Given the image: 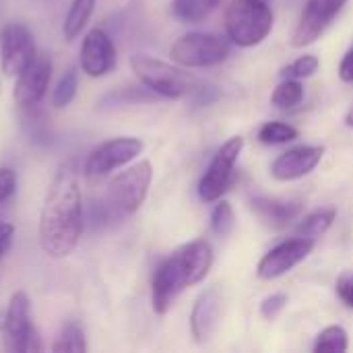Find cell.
Here are the masks:
<instances>
[{
	"label": "cell",
	"mask_w": 353,
	"mask_h": 353,
	"mask_svg": "<svg viewBox=\"0 0 353 353\" xmlns=\"http://www.w3.org/2000/svg\"><path fill=\"white\" fill-rule=\"evenodd\" d=\"M345 2L347 0H308L292 33V46L304 48L314 43L341 12Z\"/></svg>",
	"instance_id": "cell-13"
},
{
	"label": "cell",
	"mask_w": 353,
	"mask_h": 353,
	"mask_svg": "<svg viewBox=\"0 0 353 353\" xmlns=\"http://www.w3.org/2000/svg\"><path fill=\"white\" fill-rule=\"evenodd\" d=\"M77 89H79V70L77 66H68L52 91V105L58 110L70 105L77 95Z\"/></svg>",
	"instance_id": "cell-27"
},
{
	"label": "cell",
	"mask_w": 353,
	"mask_h": 353,
	"mask_svg": "<svg viewBox=\"0 0 353 353\" xmlns=\"http://www.w3.org/2000/svg\"><path fill=\"white\" fill-rule=\"evenodd\" d=\"M232 54L230 41L203 31H192L178 37L170 48V58L174 64L184 68H209L225 62Z\"/></svg>",
	"instance_id": "cell-5"
},
{
	"label": "cell",
	"mask_w": 353,
	"mask_h": 353,
	"mask_svg": "<svg viewBox=\"0 0 353 353\" xmlns=\"http://www.w3.org/2000/svg\"><path fill=\"white\" fill-rule=\"evenodd\" d=\"M143 151V141L137 137H116L97 145L85 159L87 178H103L130 161H134Z\"/></svg>",
	"instance_id": "cell-9"
},
{
	"label": "cell",
	"mask_w": 353,
	"mask_h": 353,
	"mask_svg": "<svg viewBox=\"0 0 353 353\" xmlns=\"http://www.w3.org/2000/svg\"><path fill=\"white\" fill-rule=\"evenodd\" d=\"M17 190V172L12 168H0V205H4Z\"/></svg>",
	"instance_id": "cell-33"
},
{
	"label": "cell",
	"mask_w": 353,
	"mask_h": 353,
	"mask_svg": "<svg viewBox=\"0 0 353 353\" xmlns=\"http://www.w3.org/2000/svg\"><path fill=\"white\" fill-rule=\"evenodd\" d=\"M4 325H6V310L0 308V333L4 331Z\"/></svg>",
	"instance_id": "cell-36"
},
{
	"label": "cell",
	"mask_w": 353,
	"mask_h": 353,
	"mask_svg": "<svg viewBox=\"0 0 353 353\" xmlns=\"http://www.w3.org/2000/svg\"><path fill=\"white\" fill-rule=\"evenodd\" d=\"M325 155V147L321 145H300L288 149L271 163V176L279 182H292L308 176Z\"/></svg>",
	"instance_id": "cell-15"
},
{
	"label": "cell",
	"mask_w": 353,
	"mask_h": 353,
	"mask_svg": "<svg viewBox=\"0 0 353 353\" xmlns=\"http://www.w3.org/2000/svg\"><path fill=\"white\" fill-rule=\"evenodd\" d=\"M221 304L223 298L217 288H209L196 298L190 312V333L196 343H207L215 333L221 316Z\"/></svg>",
	"instance_id": "cell-16"
},
{
	"label": "cell",
	"mask_w": 353,
	"mask_h": 353,
	"mask_svg": "<svg viewBox=\"0 0 353 353\" xmlns=\"http://www.w3.org/2000/svg\"><path fill=\"white\" fill-rule=\"evenodd\" d=\"M339 77L343 83H353V46L345 52L339 64Z\"/></svg>",
	"instance_id": "cell-35"
},
{
	"label": "cell",
	"mask_w": 353,
	"mask_h": 353,
	"mask_svg": "<svg viewBox=\"0 0 353 353\" xmlns=\"http://www.w3.org/2000/svg\"><path fill=\"white\" fill-rule=\"evenodd\" d=\"M242 149H244V139L232 137L215 151L209 168L199 180V199L203 203H217L232 188L236 178V163Z\"/></svg>",
	"instance_id": "cell-7"
},
{
	"label": "cell",
	"mask_w": 353,
	"mask_h": 353,
	"mask_svg": "<svg viewBox=\"0 0 353 353\" xmlns=\"http://www.w3.org/2000/svg\"><path fill=\"white\" fill-rule=\"evenodd\" d=\"M298 137H300V130L288 122H281V120L265 122L259 128V141L263 145H288V143L296 141Z\"/></svg>",
	"instance_id": "cell-25"
},
{
	"label": "cell",
	"mask_w": 353,
	"mask_h": 353,
	"mask_svg": "<svg viewBox=\"0 0 353 353\" xmlns=\"http://www.w3.org/2000/svg\"><path fill=\"white\" fill-rule=\"evenodd\" d=\"M93 8H95V0H72L68 14L64 19V25H62V33L66 41H72L81 35V31L87 27L93 14Z\"/></svg>",
	"instance_id": "cell-22"
},
{
	"label": "cell",
	"mask_w": 353,
	"mask_h": 353,
	"mask_svg": "<svg viewBox=\"0 0 353 353\" xmlns=\"http://www.w3.org/2000/svg\"><path fill=\"white\" fill-rule=\"evenodd\" d=\"M345 124H347V126H353V105L350 108L347 116H345Z\"/></svg>",
	"instance_id": "cell-37"
},
{
	"label": "cell",
	"mask_w": 353,
	"mask_h": 353,
	"mask_svg": "<svg viewBox=\"0 0 353 353\" xmlns=\"http://www.w3.org/2000/svg\"><path fill=\"white\" fill-rule=\"evenodd\" d=\"M116 219L105 203V199H91L87 205H85V228H89L91 232H97V230H103L108 225H112Z\"/></svg>",
	"instance_id": "cell-28"
},
{
	"label": "cell",
	"mask_w": 353,
	"mask_h": 353,
	"mask_svg": "<svg viewBox=\"0 0 353 353\" xmlns=\"http://www.w3.org/2000/svg\"><path fill=\"white\" fill-rule=\"evenodd\" d=\"M236 228V213L234 207L228 201H217L213 213H211V230L217 238H228Z\"/></svg>",
	"instance_id": "cell-29"
},
{
	"label": "cell",
	"mask_w": 353,
	"mask_h": 353,
	"mask_svg": "<svg viewBox=\"0 0 353 353\" xmlns=\"http://www.w3.org/2000/svg\"><path fill=\"white\" fill-rule=\"evenodd\" d=\"M302 101H304V85L298 79H283L271 95V103L277 110H294Z\"/></svg>",
	"instance_id": "cell-24"
},
{
	"label": "cell",
	"mask_w": 353,
	"mask_h": 353,
	"mask_svg": "<svg viewBox=\"0 0 353 353\" xmlns=\"http://www.w3.org/2000/svg\"><path fill=\"white\" fill-rule=\"evenodd\" d=\"M221 0H174L172 2V14L180 21V23H201L205 21L217 6Z\"/></svg>",
	"instance_id": "cell-21"
},
{
	"label": "cell",
	"mask_w": 353,
	"mask_h": 353,
	"mask_svg": "<svg viewBox=\"0 0 353 353\" xmlns=\"http://www.w3.org/2000/svg\"><path fill=\"white\" fill-rule=\"evenodd\" d=\"M314 246H316V240L304 238V236H296L292 240H285V242L277 244L275 248H271L259 261L256 275L265 281L279 279L285 273H290L292 269H296L300 263H304L312 254Z\"/></svg>",
	"instance_id": "cell-11"
},
{
	"label": "cell",
	"mask_w": 353,
	"mask_h": 353,
	"mask_svg": "<svg viewBox=\"0 0 353 353\" xmlns=\"http://www.w3.org/2000/svg\"><path fill=\"white\" fill-rule=\"evenodd\" d=\"M151 180H153V165L147 159H143V161L130 165L128 170L120 172L118 176H114L103 199H105L116 221H122V219L134 215L143 207V203L149 194Z\"/></svg>",
	"instance_id": "cell-4"
},
{
	"label": "cell",
	"mask_w": 353,
	"mask_h": 353,
	"mask_svg": "<svg viewBox=\"0 0 353 353\" xmlns=\"http://www.w3.org/2000/svg\"><path fill=\"white\" fill-rule=\"evenodd\" d=\"M335 217H337L335 209H321V211H314V213L306 215V217L298 223L296 234H298V236H304V238L319 240L321 236H325V234L331 230Z\"/></svg>",
	"instance_id": "cell-23"
},
{
	"label": "cell",
	"mask_w": 353,
	"mask_h": 353,
	"mask_svg": "<svg viewBox=\"0 0 353 353\" xmlns=\"http://www.w3.org/2000/svg\"><path fill=\"white\" fill-rule=\"evenodd\" d=\"M23 130L27 134V139L33 145H48L52 141V128H50V120L46 116V112L37 105L31 108H23Z\"/></svg>",
	"instance_id": "cell-19"
},
{
	"label": "cell",
	"mask_w": 353,
	"mask_h": 353,
	"mask_svg": "<svg viewBox=\"0 0 353 353\" xmlns=\"http://www.w3.org/2000/svg\"><path fill=\"white\" fill-rule=\"evenodd\" d=\"M79 62H81V70L91 79H101L110 74L118 64V52L112 35L101 27L89 29L81 43Z\"/></svg>",
	"instance_id": "cell-12"
},
{
	"label": "cell",
	"mask_w": 353,
	"mask_h": 353,
	"mask_svg": "<svg viewBox=\"0 0 353 353\" xmlns=\"http://www.w3.org/2000/svg\"><path fill=\"white\" fill-rule=\"evenodd\" d=\"M37 56L33 33L23 23H6L0 29V70L4 77H17Z\"/></svg>",
	"instance_id": "cell-10"
},
{
	"label": "cell",
	"mask_w": 353,
	"mask_h": 353,
	"mask_svg": "<svg viewBox=\"0 0 353 353\" xmlns=\"http://www.w3.org/2000/svg\"><path fill=\"white\" fill-rule=\"evenodd\" d=\"M319 68H321L319 56H314V54H304V56L296 58L292 64L283 66L279 74H281V79H298V81H304V79L314 77Z\"/></svg>",
	"instance_id": "cell-30"
},
{
	"label": "cell",
	"mask_w": 353,
	"mask_h": 353,
	"mask_svg": "<svg viewBox=\"0 0 353 353\" xmlns=\"http://www.w3.org/2000/svg\"><path fill=\"white\" fill-rule=\"evenodd\" d=\"M50 81H52V58L43 52H37L33 62L17 74L14 91H12L17 105L31 108L41 103V99L48 93Z\"/></svg>",
	"instance_id": "cell-14"
},
{
	"label": "cell",
	"mask_w": 353,
	"mask_h": 353,
	"mask_svg": "<svg viewBox=\"0 0 353 353\" xmlns=\"http://www.w3.org/2000/svg\"><path fill=\"white\" fill-rule=\"evenodd\" d=\"M347 350H350L347 331L339 325H331V327L323 329L314 341L316 353H345Z\"/></svg>",
	"instance_id": "cell-26"
},
{
	"label": "cell",
	"mask_w": 353,
	"mask_h": 353,
	"mask_svg": "<svg viewBox=\"0 0 353 353\" xmlns=\"http://www.w3.org/2000/svg\"><path fill=\"white\" fill-rule=\"evenodd\" d=\"M130 68L137 74V79L145 87H149L159 99L190 97L203 85V81L196 74L186 72L184 66H180V64L174 66L170 62H163V60L147 56V54L132 56Z\"/></svg>",
	"instance_id": "cell-2"
},
{
	"label": "cell",
	"mask_w": 353,
	"mask_h": 353,
	"mask_svg": "<svg viewBox=\"0 0 353 353\" xmlns=\"http://www.w3.org/2000/svg\"><path fill=\"white\" fill-rule=\"evenodd\" d=\"M273 29L269 0H232L225 10V33L238 48L263 43Z\"/></svg>",
	"instance_id": "cell-3"
},
{
	"label": "cell",
	"mask_w": 353,
	"mask_h": 353,
	"mask_svg": "<svg viewBox=\"0 0 353 353\" xmlns=\"http://www.w3.org/2000/svg\"><path fill=\"white\" fill-rule=\"evenodd\" d=\"M85 232V203L81 184L70 168H62L52 180L39 211V248L50 259H66L74 252Z\"/></svg>",
	"instance_id": "cell-1"
},
{
	"label": "cell",
	"mask_w": 353,
	"mask_h": 353,
	"mask_svg": "<svg viewBox=\"0 0 353 353\" xmlns=\"http://www.w3.org/2000/svg\"><path fill=\"white\" fill-rule=\"evenodd\" d=\"M54 353H85L87 352V339L85 331L79 323L68 321L60 327V331L54 337V343L50 347Z\"/></svg>",
	"instance_id": "cell-20"
},
{
	"label": "cell",
	"mask_w": 353,
	"mask_h": 353,
	"mask_svg": "<svg viewBox=\"0 0 353 353\" xmlns=\"http://www.w3.org/2000/svg\"><path fill=\"white\" fill-rule=\"evenodd\" d=\"M159 99L149 87H145L141 83L139 85H128V87H118V89H112L108 93H103L95 108L99 112H112V110H118V108H124V105H137V103H149V101H155Z\"/></svg>",
	"instance_id": "cell-18"
},
{
	"label": "cell",
	"mask_w": 353,
	"mask_h": 353,
	"mask_svg": "<svg viewBox=\"0 0 353 353\" xmlns=\"http://www.w3.org/2000/svg\"><path fill=\"white\" fill-rule=\"evenodd\" d=\"M288 306V296L285 294H271L261 302V316L267 321H275Z\"/></svg>",
	"instance_id": "cell-31"
},
{
	"label": "cell",
	"mask_w": 353,
	"mask_h": 353,
	"mask_svg": "<svg viewBox=\"0 0 353 353\" xmlns=\"http://www.w3.org/2000/svg\"><path fill=\"white\" fill-rule=\"evenodd\" d=\"M190 285H196V281L192 277V271H190L182 250L178 248L174 254L163 259L153 273L151 304H153L155 314H165L172 308L174 300Z\"/></svg>",
	"instance_id": "cell-6"
},
{
	"label": "cell",
	"mask_w": 353,
	"mask_h": 353,
	"mask_svg": "<svg viewBox=\"0 0 353 353\" xmlns=\"http://www.w3.org/2000/svg\"><path fill=\"white\" fill-rule=\"evenodd\" d=\"M335 292H337V298L353 310V273L352 271H345L339 275L337 283H335Z\"/></svg>",
	"instance_id": "cell-32"
},
{
	"label": "cell",
	"mask_w": 353,
	"mask_h": 353,
	"mask_svg": "<svg viewBox=\"0 0 353 353\" xmlns=\"http://www.w3.org/2000/svg\"><path fill=\"white\" fill-rule=\"evenodd\" d=\"M12 240H14V225L6 223V221H0V261L10 250Z\"/></svg>",
	"instance_id": "cell-34"
},
{
	"label": "cell",
	"mask_w": 353,
	"mask_h": 353,
	"mask_svg": "<svg viewBox=\"0 0 353 353\" xmlns=\"http://www.w3.org/2000/svg\"><path fill=\"white\" fill-rule=\"evenodd\" d=\"M4 347L12 353L41 352V341L37 329L31 323V304L25 292H14L6 306V325H4Z\"/></svg>",
	"instance_id": "cell-8"
},
{
	"label": "cell",
	"mask_w": 353,
	"mask_h": 353,
	"mask_svg": "<svg viewBox=\"0 0 353 353\" xmlns=\"http://www.w3.org/2000/svg\"><path fill=\"white\" fill-rule=\"evenodd\" d=\"M250 209L261 219V223L265 228H269V230H285L302 213L300 203L275 201V199H269V196H252L250 199Z\"/></svg>",
	"instance_id": "cell-17"
}]
</instances>
